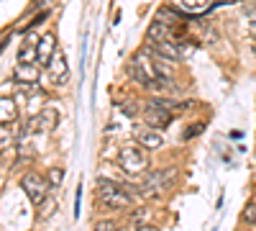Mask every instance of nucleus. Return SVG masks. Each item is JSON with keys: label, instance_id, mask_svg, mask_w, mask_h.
I'll return each mask as SVG.
<instances>
[{"label": "nucleus", "instance_id": "obj_14", "mask_svg": "<svg viewBox=\"0 0 256 231\" xmlns=\"http://www.w3.org/2000/svg\"><path fill=\"white\" fill-rule=\"evenodd\" d=\"M118 108L123 111V116H126V118H134V116H138V103H136V100L118 103Z\"/></svg>", "mask_w": 256, "mask_h": 231}, {"label": "nucleus", "instance_id": "obj_2", "mask_svg": "<svg viewBox=\"0 0 256 231\" xmlns=\"http://www.w3.org/2000/svg\"><path fill=\"white\" fill-rule=\"evenodd\" d=\"M174 177H177V170H172V167H164V170L148 172L141 182L134 185V193L138 198H156L159 193H164L166 187L174 182Z\"/></svg>", "mask_w": 256, "mask_h": 231}, {"label": "nucleus", "instance_id": "obj_13", "mask_svg": "<svg viewBox=\"0 0 256 231\" xmlns=\"http://www.w3.org/2000/svg\"><path fill=\"white\" fill-rule=\"evenodd\" d=\"M182 6L187 8V11H208L210 6H212V0H182Z\"/></svg>", "mask_w": 256, "mask_h": 231}, {"label": "nucleus", "instance_id": "obj_6", "mask_svg": "<svg viewBox=\"0 0 256 231\" xmlns=\"http://www.w3.org/2000/svg\"><path fill=\"white\" fill-rule=\"evenodd\" d=\"M49 77L54 85H67V80H70V65H67V57H64V52H54L52 62H49Z\"/></svg>", "mask_w": 256, "mask_h": 231}, {"label": "nucleus", "instance_id": "obj_9", "mask_svg": "<svg viewBox=\"0 0 256 231\" xmlns=\"http://www.w3.org/2000/svg\"><path fill=\"white\" fill-rule=\"evenodd\" d=\"M54 52H56V39H54V34H44V36L38 39L36 62H38V65H44V67H49V62H52Z\"/></svg>", "mask_w": 256, "mask_h": 231}, {"label": "nucleus", "instance_id": "obj_12", "mask_svg": "<svg viewBox=\"0 0 256 231\" xmlns=\"http://www.w3.org/2000/svg\"><path fill=\"white\" fill-rule=\"evenodd\" d=\"M202 131H205V121H200V123H192V126H187V129H184L182 141H192L195 136H200Z\"/></svg>", "mask_w": 256, "mask_h": 231}, {"label": "nucleus", "instance_id": "obj_3", "mask_svg": "<svg viewBox=\"0 0 256 231\" xmlns=\"http://www.w3.org/2000/svg\"><path fill=\"white\" fill-rule=\"evenodd\" d=\"M118 164L123 167V172L128 175H144L152 164V157H148V149H144L141 144H131V146H123L120 154H118Z\"/></svg>", "mask_w": 256, "mask_h": 231}, {"label": "nucleus", "instance_id": "obj_11", "mask_svg": "<svg viewBox=\"0 0 256 231\" xmlns=\"http://www.w3.org/2000/svg\"><path fill=\"white\" fill-rule=\"evenodd\" d=\"M36 54H38V44H34V41L28 44V41H26V44L20 47V52H18V62H34Z\"/></svg>", "mask_w": 256, "mask_h": 231}, {"label": "nucleus", "instance_id": "obj_17", "mask_svg": "<svg viewBox=\"0 0 256 231\" xmlns=\"http://www.w3.org/2000/svg\"><path fill=\"white\" fill-rule=\"evenodd\" d=\"M131 231H159L154 223H148V221H134Z\"/></svg>", "mask_w": 256, "mask_h": 231}, {"label": "nucleus", "instance_id": "obj_18", "mask_svg": "<svg viewBox=\"0 0 256 231\" xmlns=\"http://www.w3.org/2000/svg\"><path fill=\"white\" fill-rule=\"evenodd\" d=\"M254 211H256V203H248L246 211H244V221H246V223H254V221H256V218H254Z\"/></svg>", "mask_w": 256, "mask_h": 231}, {"label": "nucleus", "instance_id": "obj_5", "mask_svg": "<svg viewBox=\"0 0 256 231\" xmlns=\"http://www.w3.org/2000/svg\"><path fill=\"white\" fill-rule=\"evenodd\" d=\"M141 118H144V123H146V126H152V129H159V131H162V129H166V126L172 123L174 111L162 108V106H154V103H148V100H146Z\"/></svg>", "mask_w": 256, "mask_h": 231}, {"label": "nucleus", "instance_id": "obj_19", "mask_svg": "<svg viewBox=\"0 0 256 231\" xmlns=\"http://www.w3.org/2000/svg\"><path fill=\"white\" fill-rule=\"evenodd\" d=\"M254 36H256V31H254Z\"/></svg>", "mask_w": 256, "mask_h": 231}, {"label": "nucleus", "instance_id": "obj_10", "mask_svg": "<svg viewBox=\"0 0 256 231\" xmlns=\"http://www.w3.org/2000/svg\"><path fill=\"white\" fill-rule=\"evenodd\" d=\"M0 121H3L6 126L13 123V121H18V108H16V103L8 95L0 98Z\"/></svg>", "mask_w": 256, "mask_h": 231}, {"label": "nucleus", "instance_id": "obj_8", "mask_svg": "<svg viewBox=\"0 0 256 231\" xmlns=\"http://www.w3.org/2000/svg\"><path fill=\"white\" fill-rule=\"evenodd\" d=\"M13 80L18 82V85H36L38 67L34 65V62H18V65L13 67Z\"/></svg>", "mask_w": 256, "mask_h": 231}, {"label": "nucleus", "instance_id": "obj_15", "mask_svg": "<svg viewBox=\"0 0 256 231\" xmlns=\"http://www.w3.org/2000/svg\"><path fill=\"white\" fill-rule=\"evenodd\" d=\"M92 231H126V228L118 221H100V223H95Z\"/></svg>", "mask_w": 256, "mask_h": 231}, {"label": "nucleus", "instance_id": "obj_1", "mask_svg": "<svg viewBox=\"0 0 256 231\" xmlns=\"http://www.w3.org/2000/svg\"><path fill=\"white\" fill-rule=\"evenodd\" d=\"M98 198L105 208L120 211V208L134 205L138 195L134 193V185H123V182L110 180V177H100L98 180Z\"/></svg>", "mask_w": 256, "mask_h": 231}, {"label": "nucleus", "instance_id": "obj_4", "mask_svg": "<svg viewBox=\"0 0 256 231\" xmlns=\"http://www.w3.org/2000/svg\"><path fill=\"white\" fill-rule=\"evenodd\" d=\"M20 187H24V193L28 195V200L38 208L41 203H44L49 198V180L46 177H41L36 172H26L24 177H20Z\"/></svg>", "mask_w": 256, "mask_h": 231}, {"label": "nucleus", "instance_id": "obj_7", "mask_svg": "<svg viewBox=\"0 0 256 231\" xmlns=\"http://www.w3.org/2000/svg\"><path fill=\"white\" fill-rule=\"evenodd\" d=\"M136 144H141L144 149H159V146L164 144V136L159 129H152V126H141V129H136Z\"/></svg>", "mask_w": 256, "mask_h": 231}, {"label": "nucleus", "instance_id": "obj_16", "mask_svg": "<svg viewBox=\"0 0 256 231\" xmlns=\"http://www.w3.org/2000/svg\"><path fill=\"white\" fill-rule=\"evenodd\" d=\"M62 177H64L62 167H54V170H49V175H46V180H49L52 187H59V185H62Z\"/></svg>", "mask_w": 256, "mask_h": 231}]
</instances>
